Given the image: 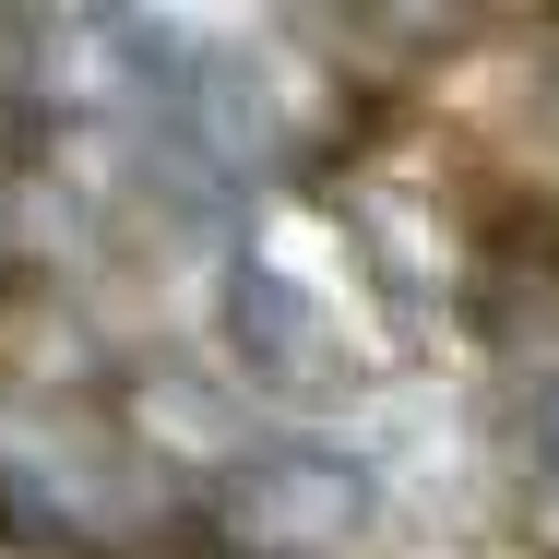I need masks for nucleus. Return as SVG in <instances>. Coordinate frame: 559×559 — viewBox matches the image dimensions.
I'll list each match as a JSON object with an SVG mask.
<instances>
[{
  "instance_id": "obj_1",
  "label": "nucleus",
  "mask_w": 559,
  "mask_h": 559,
  "mask_svg": "<svg viewBox=\"0 0 559 559\" xmlns=\"http://www.w3.org/2000/svg\"><path fill=\"white\" fill-rule=\"evenodd\" d=\"M369 524V476L345 464V452H262L250 476H238V536L274 559H322L345 548Z\"/></svg>"
},
{
  "instance_id": "obj_2",
  "label": "nucleus",
  "mask_w": 559,
  "mask_h": 559,
  "mask_svg": "<svg viewBox=\"0 0 559 559\" xmlns=\"http://www.w3.org/2000/svg\"><path fill=\"white\" fill-rule=\"evenodd\" d=\"M226 334H238V357L274 381V393H334L345 381V345H334V322L274 274V262H250L238 286H226Z\"/></svg>"
},
{
  "instance_id": "obj_3",
  "label": "nucleus",
  "mask_w": 559,
  "mask_h": 559,
  "mask_svg": "<svg viewBox=\"0 0 559 559\" xmlns=\"http://www.w3.org/2000/svg\"><path fill=\"white\" fill-rule=\"evenodd\" d=\"M548 441H559V405H548Z\"/></svg>"
}]
</instances>
